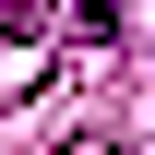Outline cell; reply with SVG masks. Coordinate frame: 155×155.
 <instances>
[{
	"label": "cell",
	"instance_id": "cell-1",
	"mask_svg": "<svg viewBox=\"0 0 155 155\" xmlns=\"http://www.w3.org/2000/svg\"><path fill=\"white\" fill-rule=\"evenodd\" d=\"M72 24H84V36H107V24H119V0H72Z\"/></svg>",
	"mask_w": 155,
	"mask_h": 155
}]
</instances>
